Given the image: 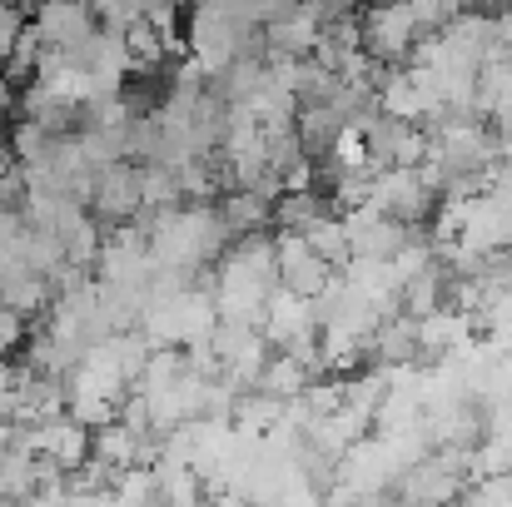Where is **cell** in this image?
Returning <instances> with one entry per match:
<instances>
[{
	"label": "cell",
	"instance_id": "1",
	"mask_svg": "<svg viewBox=\"0 0 512 507\" xmlns=\"http://www.w3.org/2000/svg\"><path fill=\"white\" fill-rule=\"evenodd\" d=\"M418 35H423V20L413 15L408 0H388V5H368L363 10V50L373 60H383V65L408 60Z\"/></svg>",
	"mask_w": 512,
	"mask_h": 507
},
{
	"label": "cell",
	"instance_id": "2",
	"mask_svg": "<svg viewBox=\"0 0 512 507\" xmlns=\"http://www.w3.org/2000/svg\"><path fill=\"white\" fill-rule=\"evenodd\" d=\"M433 199H438V189L423 179L418 165H388L373 174V204L403 224H423L433 214Z\"/></svg>",
	"mask_w": 512,
	"mask_h": 507
},
{
	"label": "cell",
	"instance_id": "3",
	"mask_svg": "<svg viewBox=\"0 0 512 507\" xmlns=\"http://www.w3.org/2000/svg\"><path fill=\"white\" fill-rule=\"evenodd\" d=\"M95 219L100 224H125L145 209V189H140V165L135 160H115V165L100 169V184H95Z\"/></svg>",
	"mask_w": 512,
	"mask_h": 507
},
{
	"label": "cell",
	"instance_id": "4",
	"mask_svg": "<svg viewBox=\"0 0 512 507\" xmlns=\"http://www.w3.org/2000/svg\"><path fill=\"white\" fill-rule=\"evenodd\" d=\"M304 334H319L314 299H304V294H294L289 284H279V289L269 294V309H264V338H269L274 348H289L294 338H304Z\"/></svg>",
	"mask_w": 512,
	"mask_h": 507
},
{
	"label": "cell",
	"instance_id": "5",
	"mask_svg": "<svg viewBox=\"0 0 512 507\" xmlns=\"http://www.w3.org/2000/svg\"><path fill=\"white\" fill-rule=\"evenodd\" d=\"M35 25L50 45H80L85 35L100 30V15L90 10V0H40L35 5Z\"/></svg>",
	"mask_w": 512,
	"mask_h": 507
},
{
	"label": "cell",
	"instance_id": "6",
	"mask_svg": "<svg viewBox=\"0 0 512 507\" xmlns=\"http://www.w3.org/2000/svg\"><path fill=\"white\" fill-rule=\"evenodd\" d=\"M264 35H269V55H314V45H319V35H324V25L294 0V10L289 15H279V20H269L264 25Z\"/></svg>",
	"mask_w": 512,
	"mask_h": 507
},
{
	"label": "cell",
	"instance_id": "7",
	"mask_svg": "<svg viewBox=\"0 0 512 507\" xmlns=\"http://www.w3.org/2000/svg\"><path fill=\"white\" fill-rule=\"evenodd\" d=\"M219 209H224V219H229L234 234H254V229H269V224H274V199H264V194L249 189V184H234V189L219 199Z\"/></svg>",
	"mask_w": 512,
	"mask_h": 507
},
{
	"label": "cell",
	"instance_id": "8",
	"mask_svg": "<svg viewBox=\"0 0 512 507\" xmlns=\"http://www.w3.org/2000/svg\"><path fill=\"white\" fill-rule=\"evenodd\" d=\"M309 383H314V368H309L299 353H289V348L269 353V363H264V373H259V388H264V393H279V398H299Z\"/></svg>",
	"mask_w": 512,
	"mask_h": 507
},
{
	"label": "cell",
	"instance_id": "9",
	"mask_svg": "<svg viewBox=\"0 0 512 507\" xmlns=\"http://www.w3.org/2000/svg\"><path fill=\"white\" fill-rule=\"evenodd\" d=\"M60 140L65 135H55L50 125H40V120H20L15 130H10V145H15V160L20 165H40V160H55V150H60Z\"/></svg>",
	"mask_w": 512,
	"mask_h": 507
},
{
	"label": "cell",
	"instance_id": "10",
	"mask_svg": "<svg viewBox=\"0 0 512 507\" xmlns=\"http://www.w3.org/2000/svg\"><path fill=\"white\" fill-rule=\"evenodd\" d=\"M319 214H329V204H324L319 189H284L274 199V224L279 229H309Z\"/></svg>",
	"mask_w": 512,
	"mask_h": 507
},
{
	"label": "cell",
	"instance_id": "11",
	"mask_svg": "<svg viewBox=\"0 0 512 507\" xmlns=\"http://www.w3.org/2000/svg\"><path fill=\"white\" fill-rule=\"evenodd\" d=\"M95 458H105V463H115V468H135V463H140V433L125 428L120 418L100 423V428H95Z\"/></svg>",
	"mask_w": 512,
	"mask_h": 507
},
{
	"label": "cell",
	"instance_id": "12",
	"mask_svg": "<svg viewBox=\"0 0 512 507\" xmlns=\"http://www.w3.org/2000/svg\"><path fill=\"white\" fill-rule=\"evenodd\" d=\"M304 239H309V249L314 254H324L329 264H348L353 259V249H348V224H343V214H319L309 229H304Z\"/></svg>",
	"mask_w": 512,
	"mask_h": 507
},
{
	"label": "cell",
	"instance_id": "13",
	"mask_svg": "<svg viewBox=\"0 0 512 507\" xmlns=\"http://www.w3.org/2000/svg\"><path fill=\"white\" fill-rule=\"evenodd\" d=\"M25 338H30V319L20 309L0 304V358H10L15 348H25Z\"/></svg>",
	"mask_w": 512,
	"mask_h": 507
},
{
	"label": "cell",
	"instance_id": "14",
	"mask_svg": "<svg viewBox=\"0 0 512 507\" xmlns=\"http://www.w3.org/2000/svg\"><path fill=\"white\" fill-rule=\"evenodd\" d=\"M408 5H413V15L423 20V30H443L468 0H408Z\"/></svg>",
	"mask_w": 512,
	"mask_h": 507
},
{
	"label": "cell",
	"instance_id": "15",
	"mask_svg": "<svg viewBox=\"0 0 512 507\" xmlns=\"http://www.w3.org/2000/svg\"><path fill=\"white\" fill-rule=\"evenodd\" d=\"M304 403L314 408V418L319 413H334V408H343V383H324V373L304 388Z\"/></svg>",
	"mask_w": 512,
	"mask_h": 507
},
{
	"label": "cell",
	"instance_id": "16",
	"mask_svg": "<svg viewBox=\"0 0 512 507\" xmlns=\"http://www.w3.org/2000/svg\"><path fill=\"white\" fill-rule=\"evenodd\" d=\"M20 30H25V10H20L15 0H0V60H10Z\"/></svg>",
	"mask_w": 512,
	"mask_h": 507
},
{
	"label": "cell",
	"instance_id": "17",
	"mask_svg": "<svg viewBox=\"0 0 512 507\" xmlns=\"http://www.w3.org/2000/svg\"><path fill=\"white\" fill-rule=\"evenodd\" d=\"M140 15H145V20H150V25H155L165 40L179 30V0H145V5H140Z\"/></svg>",
	"mask_w": 512,
	"mask_h": 507
},
{
	"label": "cell",
	"instance_id": "18",
	"mask_svg": "<svg viewBox=\"0 0 512 507\" xmlns=\"http://www.w3.org/2000/svg\"><path fill=\"white\" fill-rule=\"evenodd\" d=\"M10 105H15V80H10V75L0 70V120L10 115Z\"/></svg>",
	"mask_w": 512,
	"mask_h": 507
},
{
	"label": "cell",
	"instance_id": "19",
	"mask_svg": "<svg viewBox=\"0 0 512 507\" xmlns=\"http://www.w3.org/2000/svg\"><path fill=\"white\" fill-rule=\"evenodd\" d=\"M473 5H483V10H498V5H512V0H473Z\"/></svg>",
	"mask_w": 512,
	"mask_h": 507
},
{
	"label": "cell",
	"instance_id": "20",
	"mask_svg": "<svg viewBox=\"0 0 512 507\" xmlns=\"http://www.w3.org/2000/svg\"><path fill=\"white\" fill-rule=\"evenodd\" d=\"M373 5H388V0H373Z\"/></svg>",
	"mask_w": 512,
	"mask_h": 507
}]
</instances>
